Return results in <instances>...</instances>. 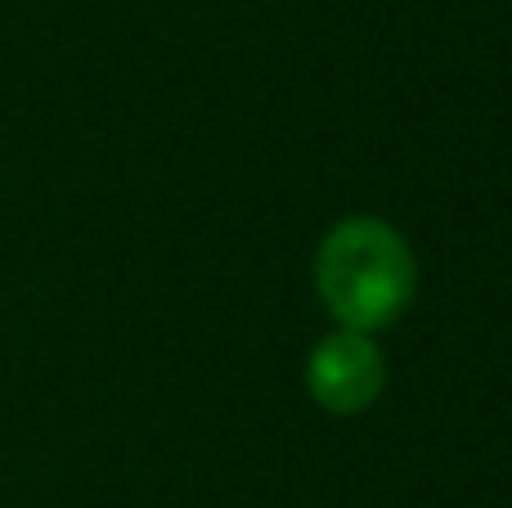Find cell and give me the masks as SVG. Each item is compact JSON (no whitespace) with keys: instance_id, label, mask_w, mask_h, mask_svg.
<instances>
[{"instance_id":"cell-2","label":"cell","mask_w":512,"mask_h":508,"mask_svg":"<svg viewBox=\"0 0 512 508\" xmlns=\"http://www.w3.org/2000/svg\"><path fill=\"white\" fill-rule=\"evenodd\" d=\"M382 378H387L382 351L369 342V333L355 329L324 338L306 365L310 396L333 414H355L364 405H373V396L382 392Z\"/></svg>"},{"instance_id":"cell-1","label":"cell","mask_w":512,"mask_h":508,"mask_svg":"<svg viewBox=\"0 0 512 508\" xmlns=\"http://www.w3.org/2000/svg\"><path fill=\"white\" fill-rule=\"evenodd\" d=\"M324 306L355 333L391 324L414 297V257L391 225L351 216L324 239L315 261Z\"/></svg>"}]
</instances>
